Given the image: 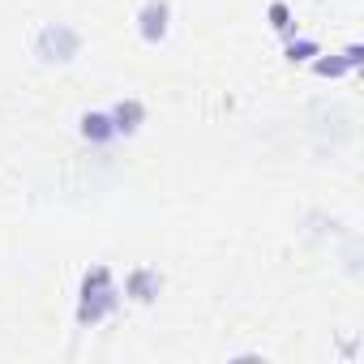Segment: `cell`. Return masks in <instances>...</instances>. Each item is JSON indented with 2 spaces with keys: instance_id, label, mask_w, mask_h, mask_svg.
<instances>
[{
  "instance_id": "6da1fadb",
  "label": "cell",
  "mask_w": 364,
  "mask_h": 364,
  "mask_svg": "<svg viewBox=\"0 0 364 364\" xmlns=\"http://www.w3.org/2000/svg\"><path fill=\"white\" fill-rule=\"evenodd\" d=\"M116 309V287H112V274L107 270H95L86 274V291H82V321H99L103 313Z\"/></svg>"
},
{
  "instance_id": "7a4b0ae2",
  "label": "cell",
  "mask_w": 364,
  "mask_h": 364,
  "mask_svg": "<svg viewBox=\"0 0 364 364\" xmlns=\"http://www.w3.org/2000/svg\"><path fill=\"white\" fill-rule=\"evenodd\" d=\"M39 48H43V60H73L77 56V31L52 26V31H43Z\"/></svg>"
},
{
  "instance_id": "3957f363",
  "label": "cell",
  "mask_w": 364,
  "mask_h": 364,
  "mask_svg": "<svg viewBox=\"0 0 364 364\" xmlns=\"http://www.w3.org/2000/svg\"><path fill=\"white\" fill-rule=\"evenodd\" d=\"M124 287H129V296H133V300H154L163 283H159V274H154V270H133Z\"/></svg>"
},
{
  "instance_id": "277c9868",
  "label": "cell",
  "mask_w": 364,
  "mask_h": 364,
  "mask_svg": "<svg viewBox=\"0 0 364 364\" xmlns=\"http://www.w3.org/2000/svg\"><path fill=\"white\" fill-rule=\"evenodd\" d=\"M163 31H167V5H163V0H150L146 14H141V35L146 39H159Z\"/></svg>"
},
{
  "instance_id": "5b68a950",
  "label": "cell",
  "mask_w": 364,
  "mask_h": 364,
  "mask_svg": "<svg viewBox=\"0 0 364 364\" xmlns=\"http://www.w3.org/2000/svg\"><path fill=\"white\" fill-rule=\"evenodd\" d=\"M137 120H141V103H137V99H129V103H120V107L112 112V129H116V133H133Z\"/></svg>"
},
{
  "instance_id": "8992f818",
  "label": "cell",
  "mask_w": 364,
  "mask_h": 364,
  "mask_svg": "<svg viewBox=\"0 0 364 364\" xmlns=\"http://www.w3.org/2000/svg\"><path fill=\"white\" fill-rule=\"evenodd\" d=\"M82 133H86V137H95V141H107V137H116V129H112V116H86V120H82Z\"/></svg>"
}]
</instances>
